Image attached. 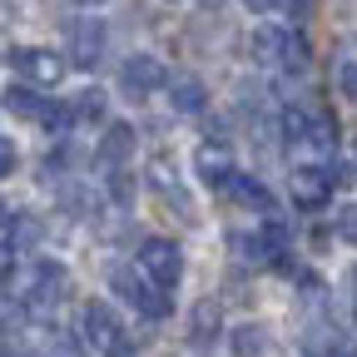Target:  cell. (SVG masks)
<instances>
[{"label": "cell", "mask_w": 357, "mask_h": 357, "mask_svg": "<svg viewBox=\"0 0 357 357\" xmlns=\"http://www.w3.org/2000/svg\"><path fill=\"white\" fill-rule=\"evenodd\" d=\"M129 303H134V312H144L149 323H164L169 312H174V303H169V293L159 283H139V288L129 293Z\"/></svg>", "instance_id": "cell-11"}, {"label": "cell", "mask_w": 357, "mask_h": 357, "mask_svg": "<svg viewBox=\"0 0 357 357\" xmlns=\"http://www.w3.org/2000/svg\"><path fill=\"white\" fill-rule=\"evenodd\" d=\"M15 164H20L15 139H6V134H0V178H6V174H15Z\"/></svg>", "instance_id": "cell-24"}, {"label": "cell", "mask_w": 357, "mask_h": 357, "mask_svg": "<svg viewBox=\"0 0 357 357\" xmlns=\"http://www.w3.org/2000/svg\"><path fill=\"white\" fill-rule=\"evenodd\" d=\"M303 134H307V114H303V109H288V114H283V139L298 144Z\"/></svg>", "instance_id": "cell-23"}, {"label": "cell", "mask_w": 357, "mask_h": 357, "mask_svg": "<svg viewBox=\"0 0 357 357\" xmlns=\"http://www.w3.org/2000/svg\"><path fill=\"white\" fill-rule=\"evenodd\" d=\"M337 89H342V95L357 105V60H347V65L337 70Z\"/></svg>", "instance_id": "cell-25"}, {"label": "cell", "mask_w": 357, "mask_h": 357, "mask_svg": "<svg viewBox=\"0 0 357 357\" xmlns=\"http://www.w3.org/2000/svg\"><path fill=\"white\" fill-rule=\"evenodd\" d=\"M0 347H6V328H0Z\"/></svg>", "instance_id": "cell-32"}, {"label": "cell", "mask_w": 357, "mask_h": 357, "mask_svg": "<svg viewBox=\"0 0 357 357\" xmlns=\"http://www.w3.org/2000/svg\"><path fill=\"white\" fill-rule=\"evenodd\" d=\"M100 60H105V25L100 20H84L75 30V65L79 70H95Z\"/></svg>", "instance_id": "cell-9"}, {"label": "cell", "mask_w": 357, "mask_h": 357, "mask_svg": "<svg viewBox=\"0 0 357 357\" xmlns=\"http://www.w3.org/2000/svg\"><path fill=\"white\" fill-rule=\"evenodd\" d=\"M70 109H75V119H105V95L100 89H84L79 105H70Z\"/></svg>", "instance_id": "cell-22"}, {"label": "cell", "mask_w": 357, "mask_h": 357, "mask_svg": "<svg viewBox=\"0 0 357 357\" xmlns=\"http://www.w3.org/2000/svg\"><path fill=\"white\" fill-rule=\"evenodd\" d=\"M139 263H144V273L159 288H174L178 278H184V253H178V243H169V238H144L139 243Z\"/></svg>", "instance_id": "cell-1"}, {"label": "cell", "mask_w": 357, "mask_h": 357, "mask_svg": "<svg viewBox=\"0 0 357 357\" xmlns=\"http://www.w3.org/2000/svg\"><path fill=\"white\" fill-rule=\"evenodd\" d=\"M35 238H40V223H35V218H20V229H15V253L30 248Z\"/></svg>", "instance_id": "cell-26"}, {"label": "cell", "mask_w": 357, "mask_h": 357, "mask_svg": "<svg viewBox=\"0 0 357 357\" xmlns=\"http://www.w3.org/2000/svg\"><path fill=\"white\" fill-rule=\"evenodd\" d=\"M164 89H169L174 114H204V105H208V89H204L199 75H169Z\"/></svg>", "instance_id": "cell-6"}, {"label": "cell", "mask_w": 357, "mask_h": 357, "mask_svg": "<svg viewBox=\"0 0 357 357\" xmlns=\"http://www.w3.org/2000/svg\"><path fill=\"white\" fill-rule=\"evenodd\" d=\"M100 159H105V164H129V159H134V124H109V129H105Z\"/></svg>", "instance_id": "cell-12"}, {"label": "cell", "mask_w": 357, "mask_h": 357, "mask_svg": "<svg viewBox=\"0 0 357 357\" xmlns=\"http://www.w3.org/2000/svg\"><path fill=\"white\" fill-rule=\"evenodd\" d=\"M35 119H45V129H50V134H65V129L75 124V109H70V105H40Z\"/></svg>", "instance_id": "cell-20"}, {"label": "cell", "mask_w": 357, "mask_h": 357, "mask_svg": "<svg viewBox=\"0 0 357 357\" xmlns=\"http://www.w3.org/2000/svg\"><path fill=\"white\" fill-rule=\"evenodd\" d=\"M288 194H293L298 208L318 213V208L333 199V178H328V169H318V164H298V169L288 174Z\"/></svg>", "instance_id": "cell-2"}, {"label": "cell", "mask_w": 357, "mask_h": 357, "mask_svg": "<svg viewBox=\"0 0 357 357\" xmlns=\"http://www.w3.org/2000/svg\"><path fill=\"white\" fill-rule=\"evenodd\" d=\"M10 65L35 79V84H60L65 79V60L55 50H40V45H20V50H10Z\"/></svg>", "instance_id": "cell-3"}, {"label": "cell", "mask_w": 357, "mask_h": 357, "mask_svg": "<svg viewBox=\"0 0 357 357\" xmlns=\"http://www.w3.org/2000/svg\"><path fill=\"white\" fill-rule=\"evenodd\" d=\"M278 60H283L288 70H307V60H312V50H307V40H303V35H293V30H283V45H278Z\"/></svg>", "instance_id": "cell-16"}, {"label": "cell", "mask_w": 357, "mask_h": 357, "mask_svg": "<svg viewBox=\"0 0 357 357\" xmlns=\"http://www.w3.org/2000/svg\"><path fill=\"white\" fill-rule=\"evenodd\" d=\"M303 139H312L318 149H337V124L328 114H307V134Z\"/></svg>", "instance_id": "cell-17"}, {"label": "cell", "mask_w": 357, "mask_h": 357, "mask_svg": "<svg viewBox=\"0 0 357 357\" xmlns=\"http://www.w3.org/2000/svg\"><path fill=\"white\" fill-rule=\"evenodd\" d=\"M218 328H223V312H218V303H213V298L194 303V312H189V342L208 347V342L218 337Z\"/></svg>", "instance_id": "cell-10"}, {"label": "cell", "mask_w": 357, "mask_h": 357, "mask_svg": "<svg viewBox=\"0 0 357 357\" xmlns=\"http://www.w3.org/2000/svg\"><path fill=\"white\" fill-rule=\"evenodd\" d=\"M109 199L124 204V208L134 204V174H129L124 164H109Z\"/></svg>", "instance_id": "cell-19"}, {"label": "cell", "mask_w": 357, "mask_h": 357, "mask_svg": "<svg viewBox=\"0 0 357 357\" xmlns=\"http://www.w3.org/2000/svg\"><path fill=\"white\" fill-rule=\"evenodd\" d=\"M278 45H283V30H253V40H248V50H253V60H278Z\"/></svg>", "instance_id": "cell-18"}, {"label": "cell", "mask_w": 357, "mask_h": 357, "mask_svg": "<svg viewBox=\"0 0 357 357\" xmlns=\"http://www.w3.org/2000/svg\"><path fill=\"white\" fill-rule=\"evenodd\" d=\"M119 333H124V328H119V318H114L109 303H89V307H84V342L95 347V352L119 347V342H124Z\"/></svg>", "instance_id": "cell-4"}, {"label": "cell", "mask_w": 357, "mask_h": 357, "mask_svg": "<svg viewBox=\"0 0 357 357\" xmlns=\"http://www.w3.org/2000/svg\"><path fill=\"white\" fill-rule=\"evenodd\" d=\"M229 189L248 204V208H263V213H273V199H268V189L258 184V178H248V174H234L229 178Z\"/></svg>", "instance_id": "cell-15"}, {"label": "cell", "mask_w": 357, "mask_h": 357, "mask_svg": "<svg viewBox=\"0 0 357 357\" xmlns=\"http://www.w3.org/2000/svg\"><path fill=\"white\" fill-rule=\"evenodd\" d=\"M0 105H6V114H15V119H35L45 100L35 95V89H30V84H10V89H6V95H0Z\"/></svg>", "instance_id": "cell-13"}, {"label": "cell", "mask_w": 357, "mask_h": 357, "mask_svg": "<svg viewBox=\"0 0 357 357\" xmlns=\"http://www.w3.org/2000/svg\"><path fill=\"white\" fill-rule=\"evenodd\" d=\"M243 6H248V10H258V15H263V10H273V6H278V0H243Z\"/></svg>", "instance_id": "cell-29"}, {"label": "cell", "mask_w": 357, "mask_h": 357, "mask_svg": "<svg viewBox=\"0 0 357 357\" xmlns=\"http://www.w3.org/2000/svg\"><path fill=\"white\" fill-rule=\"evenodd\" d=\"M333 357H357V342H337V347H333Z\"/></svg>", "instance_id": "cell-30"}, {"label": "cell", "mask_w": 357, "mask_h": 357, "mask_svg": "<svg viewBox=\"0 0 357 357\" xmlns=\"http://www.w3.org/2000/svg\"><path fill=\"white\" fill-rule=\"evenodd\" d=\"M194 169H199V178H204L208 189H229V178L238 174V169H234V159H229V149H223V144H204V149L194 154Z\"/></svg>", "instance_id": "cell-7"}, {"label": "cell", "mask_w": 357, "mask_h": 357, "mask_svg": "<svg viewBox=\"0 0 357 357\" xmlns=\"http://www.w3.org/2000/svg\"><path fill=\"white\" fill-rule=\"evenodd\" d=\"M333 229H337V238H342V243H352V248H357V204H342V208L333 213Z\"/></svg>", "instance_id": "cell-21"}, {"label": "cell", "mask_w": 357, "mask_h": 357, "mask_svg": "<svg viewBox=\"0 0 357 357\" xmlns=\"http://www.w3.org/2000/svg\"><path fill=\"white\" fill-rule=\"evenodd\" d=\"M229 342H234V357H263V352H268V333H263L258 323H238V328L229 333Z\"/></svg>", "instance_id": "cell-14"}, {"label": "cell", "mask_w": 357, "mask_h": 357, "mask_svg": "<svg viewBox=\"0 0 357 357\" xmlns=\"http://www.w3.org/2000/svg\"><path fill=\"white\" fill-rule=\"evenodd\" d=\"M70 293V273L60 263H35V273H30V298L40 303H60Z\"/></svg>", "instance_id": "cell-8"}, {"label": "cell", "mask_w": 357, "mask_h": 357, "mask_svg": "<svg viewBox=\"0 0 357 357\" xmlns=\"http://www.w3.org/2000/svg\"><path fill=\"white\" fill-rule=\"evenodd\" d=\"M6 229H10V204L0 199V234H6Z\"/></svg>", "instance_id": "cell-31"}, {"label": "cell", "mask_w": 357, "mask_h": 357, "mask_svg": "<svg viewBox=\"0 0 357 357\" xmlns=\"http://www.w3.org/2000/svg\"><path fill=\"white\" fill-rule=\"evenodd\" d=\"M283 6H288V15H293V20H307L312 10H318V0H283Z\"/></svg>", "instance_id": "cell-28"}, {"label": "cell", "mask_w": 357, "mask_h": 357, "mask_svg": "<svg viewBox=\"0 0 357 357\" xmlns=\"http://www.w3.org/2000/svg\"><path fill=\"white\" fill-rule=\"evenodd\" d=\"M119 79H124V89H134V95H154V89H164L169 70L154 55H129L124 70H119Z\"/></svg>", "instance_id": "cell-5"}, {"label": "cell", "mask_w": 357, "mask_h": 357, "mask_svg": "<svg viewBox=\"0 0 357 357\" xmlns=\"http://www.w3.org/2000/svg\"><path fill=\"white\" fill-rule=\"evenodd\" d=\"M352 318H357V307H352Z\"/></svg>", "instance_id": "cell-33"}, {"label": "cell", "mask_w": 357, "mask_h": 357, "mask_svg": "<svg viewBox=\"0 0 357 357\" xmlns=\"http://www.w3.org/2000/svg\"><path fill=\"white\" fill-rule=\"evenodd\" d=\"M328 178H333L337 189H352V184H357V164H333V174H328Z\"/></svg>", "instance_id": "cell-27"}]
</instances>
